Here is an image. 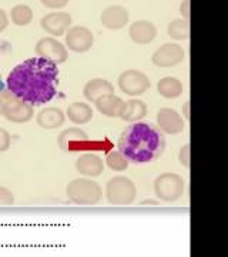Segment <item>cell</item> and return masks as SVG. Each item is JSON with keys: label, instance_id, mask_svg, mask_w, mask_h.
<instances>
[{"label": "cell", "instance_id": "4", "mask_svg": "<svg viewBox=\"0 0 228 257\" xmlns=\"http://www.w3.org/2000/svg\"><path fill=\"white\" fill-rule=\"evenodd\" d=\"M69 200L80 206H94L100 203L103 190L100 184L91 179H74L66 187Z\"/></svg>", "mask_w": 228, "mask_h": 257}, {"label": "cell", "instance_id": "13", "mask_svg": "<svg viewBox=\"0 0 228 257\" xmlns=\"http://www.w3.org/2000/svg\"><path fill=\"white\" fill-rule=\"evenodd\" d=\"M157 124L160 132L167 135H178L185 128V121L180 116V113L170 107H163L157 111Z\"/></svg>", "mask_w": 228, "mask_h": 257}, {"label": "cell", "instance_id": "32", "mask_svg": "<svg viewBox=\"0 0 228 257\" xmlns=\"http://www.w3.org/2000/svg\"><path fill=\"white\" fill-rule=\"evenodd\" d=\"M184 116L185 119H190V101H185L184 104Z\"/></svg>", "mask_w": 228, "mask_h": 257}, {"label": "cell", "instance_id": "15", "mask_svg": "<svg viewBox=\"0 0 228 257\" xmlns=\"http://www.w3.org/2000/svg\"><path fill=\"white\" fill-rule=\"evenodd\" d=\"M128 36L137 45H148L157 37V28L151 22L137 20L128 29Z\"/></svg>", "mask_w": 228, "mask_h": 257}, {"label": "cell", "instance_id": "34", "mask_svg": "<svg viewBox=\"0 0 228 257\" xmlns=\"http://www.w3.org/2000/svg\"><path fill=\"white\" fill-rule=\"evenodd\" d=\"M0 79H2V76H0Z\"/></svg>", "mask_w": 228, "mask_h": 257}, {"label": "cell", "instance_id": "24", "mask_svg": "<svg viewBox=\"0 0 228 257\" xmlns=\"http://www.w3.org/2000/svg\"><path fill=\"white\" fill-rule=\"evenodd\" d=\"M10 18L16 26H28L33 20V10L28 5H16L10 10Z\"/></svg>", "mask_w": 228, "mask_h": 257}, {"label": "cell", "instance_id": "20", "mask_svg": "<svg viewBox=\"0 0 228 257\" xmlns=\"http://www.w3.org/2000/svg\"><path fill=\"white\" fill-rule=\"evenodd\" d=\"M66 116L70 121H73L74 124H86L93 119V109L87 103L76 101L67 107Z\"/></svg>", "mask_w": 228, "mask_h": 257}, {"label": "cell", "instance_id": "3", "mask_svg": "<svg viewBox=\"0 0 228 257\" xmlns=\"http://www.w3.org/2000/svg\"><path fill=\"white\" fill-rule=\"evenodd\" d=\"M0 114L12 123H28L35 110L32 104L19 99L9 89H0Z\"/></svg>", "mask_w": 228, "mask_h": 257}, {"label": "cell", "instance_id": "12", "mask_svg": "<svg viewBox=\"0 0 228 257\" xmlns=\"http://www.w3.org/2000/svg\"><path fill=\"white\" fill-rule=\"evenodd\" d=\"M72 22H73L72 15L66 12H53L40 19V26L46 33L55 37H60L64 33H67V30L72 26Z\"/></svg>", "mask_w": 228, "mask_h": 257}, {"label": "cell", "instance_id": "26", "mask_svg": "<svg viewBox=\"0 0 228 257\" xmlns=\"http://www.w3.org/2000/svg\"><path fill=\"white\" fill-rule=\"evenodd\" d=\"M15 203V196L8 187L0 186V206H12Z\"/></svg>", "mask_w": 228, "mask_h": 257}, {"label": "cell", "instance_id": "2", "mask_svg": "<svg viewBox=\"0 0 228 257\" xmlns=\"http://www.w3.org/2000/svg\"><path fill=\"white\" fill-rule=\"evenodd\" d=\"M164 135L150 123H131L119 138V152L133 165H146L164 153Z\"/></svg>", "mask_w": 228, "mask_h": 257}, {"label": "cell", "instance_id": "19", "mask_svg": "<svg viewBox=\"0 0 228 257\" xmlns=\"http://www.w3.org/2000/svg\"><path fill=\"white\" fill-rule=\"evenodd\" d=\"M64 120H66V114L63 110L57 109V107H46L37 113L36 121L37 124L42 128L46 130H55L63 126Z\"/></svg>", "mask_w": 228, "mask_h": 257}, {"label": "cell", "instance_id": "29", "mask_svg": "<svg viewBox=\"0 0 228 257\" xmlns=\"http://www.w3.org/2000/svg\"><path fill=\"white\" fill-rule=\"evenodd\" d=\"M45 8H50V9H62L64 8L69 2L67 0H43L42 2Z\"/></svg>", "mask_w": 228, "mask_h": 257}, {"label": "cell", "instance_id": "21", "mask_svg": "<svg viewBox=\"0 0 228 257\" xmlns=\"http://www.w3.org/2000/svg\"><path fill=\"white\" fill-rule=\"evenodd\" d=\"M157 90L164 99H177L184 92V86L175 77H163L157 83Z\"/></svg>", "mask_w": 228, "mask_h": 257}, {"label": "cell", "instance_id": "8", "mask_svg": "<svg viewBox=\"0 0 228 257\" xmlns=\"http://www.w3.org/2000/svg\"><path fill=\"white\" fill-rule=\"evenodd\" d=\"M36 53L39 57L46 59L56 66L63 64L69 56L66 46L55 37H42L36 43Z\"/></svg>", "mask_w": 228, "mask_h": 257}, {"label": "cell", "instance_id": "11", "mask_svg": "<svg viewBox=\"0 0 228 257\" xmlns=\"http://www.w3.org/2000/svg\"><path fill=\"white\" fill-rule=\"evenodd\" d=\"M89 135L79 127H69L64 128L63 132L59 135L57 138V145L59 147L67 152V153H74V152H79L83 150L86 145L89 143Z\"/></svg>", "mask_w": 228, "mask_h": 257}, {"label": "cell", "instance_id": "31", "mask_svg": "<svg viewBox=\"0 0 228 257\" xmlns=\"http://www.w3.org/2000/svg\"><path fill=\"white\" fill-rule=\"evenodd\" d=\"M181 13L184 15V20H187L188 22V19H190V2H184L181 5Z\"/></svg>", "mask_w": 228, "mask_h": 257}, {"label": "cell", "instance_id": "7", "mask_svg": "<svg viewBox=\"0 0 228 257\" xmlns=\"http://www.w3.org/2000/svg\"><path fill=\"white\" fill-rule=\"evenodd\" d=\"M119 87L123 93H126L128 96H140L150 89L151 83L148 76L144 74L140 70H126L119 76Z\"/></svg>", "mask_w": 228, "mask_h": 257}, {"label": "cell", "instance_id": "33", "mask_svg": "<svg viewBox=\"0 0 228 257\" xmlns=\"http://www.w3.org/2000/svg\"><path fill=\"white\" fill-rule=\"evenodd\" d=\"M144 204H158V202H154V200H144V202H141V206H144Z\"/></svg>", "mask_w": 228, "mask_h": 257}, {"label": "cell", "instance_id": "17", "mask_svg": "<svg viewBox=\"0 0 228 257\" xmlns=\"http://www.w3.org/2000/svg\"><path fill=\"white\" fill-rule=\"evenodd\" d=\"M109 94H114V86L109 80L100 77L89 80L83 89V96L91 103H96V100H99L100 97Z\"/></svg>", "mask_w": 228, "mask_h": 257}, {"label": "cell", "instance_id": "6", "mask_svg": "<svg viewBox=\"0 0 228 257\" xmlns=\"http://www.w3.org/2000/svg\"><path fill=\"white\" fill-rule=\"evenodd\" d=\"M185 192V182L175 173H163L154 180L155 196L165 203L177 202Z\"/></svg>", "mask_w": 228, "mask_h": 257}, {"label": "cell", "instance_id": "18", "mask_svg": "<svg viewBox=\"0 0 228 257\" xmlns=\"http://www.w3.org/2000/svg\"><path fill=\"white\" fill-rule=\"evenodd\" d=\"M94 104H96L97 110L107 117H121L124 107H126V101L116 94L103 96L99 100H96Z\"/></svg>", "mask_w": 228, "mask_h": 257}, {"label": "cell", "instance_id": "22", "mask_svg": "<svg viewBox=\"0 0 228 257\" xmlns=\"http://www.w3.org/2000/svg\"><path fill=\"white\" fill-rule=\"evenodd\" d=\"M147 116V106L146 103L140 99H131V100L126 101V107L121 114L120 119L124 121H130V123H136L138 120Z\"/></svg>", "mask_w": 228, "mask_h": 257}, {"label": "cell", "instance_id": "28", "mask_svg": "<svg viewBox=\"0 0 228 257\" xmlns=\"http://www.w3.org/2000/svg\"><path fill=\"white\" fill-rule=\"evenodd\" d=\"M178 160L184 167H190V145H185L181 147L180 155H178Z\"/></svg>", "mask_w": 228, "mask_h": 257}, {"label": "cell", "instance_id": "1", "mask_svg": "<svg viewBox=\"0 0 228 257\" xmlns=\"http://www.w3.org/2000/svg\"><path fill=\"white\" fill-rule=\"evenodd\" d=\"M57 83L59 67L42 57H32L10 72L6 89L32 106H43L56 96Z\"/></svg>", "mask_w": 228, "mask_h": 257}, {"label": "cell", "instance_id": "10", "mask_svg": "<svg viewBox=\"0 0 228 257\" xmlns=\"http://www.w3.org/2000/svg\"><path fill=\"white\" fill-rule=\"evenodd\" d=\"M184 57H185V52L180 45L165 43L153 53L151 62L157 67H174L181 63Z\"/></svg>", "mask_w": 228, "mask_h": 257}, {"label": "cell", "instance_id": "9", "mask_svg": "<svg viewBox=\"0 0 228 257\" xmlns=\"http://www.w3.org/2000/svg\"><path fill=\"white\" fill-rule=\"evenodd\" d=\"M66 45L74 53H86L94 45V36L90 29L84 26H73L66 33Z\"/></svg>", "mask_w": 228, "mask_h": 257}, {"label": "cell", "instance_id": "30", "mask_svg": "<svg viewBox=\"0 0 228 257\" xmlns=\"http://www.w3.org/2000/svg\"><path fill=\"white\" fill-rule=\"evenodd\" d=\"M8 26H9V16L5 10L0 9V33L5 32Z\"/></svg>", "mask_w": 228, "mask_h": 257}, {"label": "cell", "instance_id": "23", "mask_svg": "<svg viewBox=\"0 0 228 257\" xmlns=\"http://www.w3.org/2000/svg\"><path fill=\"white\" fill-rule=\"evenodd\" d=\"M167 35L175 40H188L190 37V25L184 19H175L167 26Z\"/></svg>", "mask_w": 228, "mask_h": 257}, {"label": "cell", "instance_id": "25", "mask_svg": "<svg viewBox=\"0 0 228 257\" xmlns=\"http://www.w3.org/2000/svg\"><path fill=\"white\" fill-rule=\"evenodd\" d=\"M106 165L109 166L113 172H124L128 169L130 163L120 152H110L106 156Z\"/></svg>", "mask_w": 228, "mask_h": 257}, {"label": "cell", "instance_id": "16", "mask_svg": "<svg viewBox=\"0 0 228 257\" xmlns=\"http://www.w3.org/2000/svg\"><path fill=\"white\" fill-rule=\"evenodd\" d=\"M76 169L80 175L86 177H97L104 172V163L100 156L94 153H84L77 157Z\"/></svg>", "mask_w": 228, "mask_h": 257}, {"label": "cell", "instance_id": "5", "mask_svg": "<svg viewBox=\"0 0 228 257\" xmlns=\"http://www.w3.org/2000/svg\"><path fill=\"white\" fill-rule=\"evenodd\" d=\"M136 197V184L128 177L116 176L106 184V199L113 206H128L134 203Z\"/></svg>", "mask_w": 228, "mask_h": 257}, {"label": "cell", "instance_id": "27", "mask_svg": "<svg viewBox=\"0 0 228 257\" xmlns=\"http://www.w3.org/2000/svg\"><path fill=\"white\" fill-rule=\"evenodd\" d=\"M10 145H12V136L6 128L0 127V153L9 150Z\"/></svg>", "mask_w": 228, "mask_h": 257}, {"label": "cell", "instance_id": "14", "mask_svg": "<svg viewBox=\"0 0 228 257\" xmlns=\"http://www.w3.org/2000/svg\"><path fill=\"white\" fill-rule=\"evenodd\" d=\"M130 20L128 10L120 5L109 6L107 9L101 12L100 22L101 25L109 30H120L123 29Z\"/></svg>", "mask_w": 228, "mask_h": 257}]
</instances>
